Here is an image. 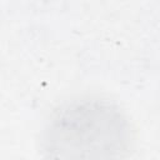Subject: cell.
Segmentation results:
<instances>
[{
  "label": "cell",
  "instance_id": "6da1fadb",
  "mask_svg": "<svg viewBox=\"0 0 160 160\" xmlns=\"http://www.w3.org/2000/svg\"><path fill=\"white\" fill-rule=\"evenodd\" d=\"M131 144L125 114L109 100L90 96L59 106L41 136L46 160H126Z\"/></svg>",
  "mask_w": 160,
  "mask_h": 160
}]
</instances>
